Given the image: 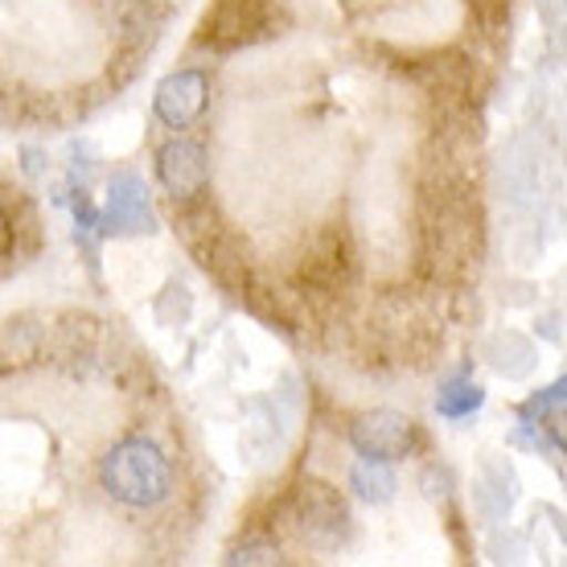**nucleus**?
<instances>
[{"label": "nucleus", "mask_w": 567, "mask_h": 567, "mask_svg": "<svg viewBox=\"0 0 567 567\" xmlns=\"http://www.w3.org/2000/svg\"><path fill=\"white\" fill-rule=\"evenodd\" d=\"M100 485L120 506L144 511V506H156V502L169 497L173 465L153 440L128 436L120 440V444H112L107 456L100 461Z\"/></svg>", "instance_id": "obj_1"}, {"label": "nucleus", "mask_w": 567, "mask_h": 567, "mask_svg": "<svg viewBox=\"0 0 567 567\" xmlns=\"http://www.w3.org/2000/svg\"><path fill=\"white\" fill-rule=\"evenodd\" d=\"M276 13V0H218L202 21L198 42L214 50H235L264 38Z\"/></svg>", "instance_id": "obj_2"}, {"label": "nucleus", "mask_w": 567, "mask_h": 567, "mask_svg": "<svg viewBox=\"0 0 567 567\" xmlns=\"http://www.w3.org/2000/svg\"><path fill=\"white\" fill-rule=\"evenodd\" d=\"M103 230H112V235H148V230H156L153 198H148L144 177H136V173L124 169L107 182Z\"/></svg>", "instance_id": "obj_3"}, {"label": "nucleus", "mask_w": 567, "mask_h": 567, "mask_svg": "<svg viewBox=\"0 0 567 567\" xmlns=\"http://www.w3.org/2000/svg\"><path fill=\"white\" fill-rule=\"evenodd\" d=\"M206 103H210V79H206V71H177L169 79H161L153 95V112L165 128L182 132L189 124H198Z\"/></svg>", "instance_id": "obj_4"}, {"label": "nucleus", "mask_w": 567, "mask_h": 567, "mask_svg": "<svg viewBox=\"0 0 567 567\" xmlns=\"http://www.w3.org/2000/svg\"><path fill=\"white\" fill-rule=\"evenodd\" d=\"M156 177L173 194V202H194L210 185V156L198 141H169L156 153Z\"/></svg>", "instance_id": "obj_5"}, {"label": "nucleus", "mask_w": 567, "mask_h": 567, "mask_svg": "<svg viewBox=\"0 0 567 567\" xmlns=\"http://www.w3.org/2000/svg\"><path fill=\"white\" fill-rule=\"evenodd\" d=\"M350 444L362 456H370V461H386L391 465V461L412 453L415 427L408 415L399 412H367L350 424Z\"/></svg>", "instance_id": "obj_6"}, {"label": "nucleus", "mask_w": 567, "mask_h": 567, "mask_svg": "<svg viewBox=\"0 0 567 567\" xmlns=\"http://www.w3.org/2000/svg\"><path fill=\"white\" fill-rule=\"evenodd\" d=\"M297 514H300V526L309 530V539L317 543H338L346 535V523H350V511H346V502H341L338 489H329V485H300L297 494Z\"/></svg>", "instance_id": "obj_7"}, {"label": "nucleus", "mask_w": 567, "mask_h": 567, "mask_svg": "<svg viewBox=\"0 0 567 567\" xmlns=\"http://www.w3.org/2000/svg\"><path fill=\"white\" fill-rule=\"evenodd\" d=\"M473 506H477V514L482 518H489V523H497V518H506L514 506V473L506 461H497V456H489L482 465V473H477V482H473Z\"/></svg>", "instance_id": "obj_8"}, {"label": "nucleus", "mask_w": 567, "mask_h": 567, "mask_svg": "<svg viewBox=\"0 0 567 567\" xmlns=\"http://www.w3.org/2000/svg\"><path fill=\"white\" fill-rule=\"evenodd\" d=\"M502 189L514 206H526L539 194V156L526 141H514L506 153H502Z\"/></svg>", "instance_id": "obj_9"}, {"label": "nucleus", "mask_w": 567, "mask_h": 567, "mask_svg": "<svg viewBox=\"0 0 567 567\" xmlns=\"http://www.w3.org/2000/svg\"><path fill=\"white\" fill-rule=\"evenodd\" d=\"M485 358H489V367L497 374H506V379H526L535 362H539V350H535V341L518 333V329H502L494 338L485 341Z\"/></svg>", "instance_id": "obj_10"}, {"label": "nucleus", "mask_w": 567, "mask_h": 567, "mask_svg": "<svg viewBox=\"0 0 567 567\" xmlns=\"http://www.w3.org/2000/svg\"><path fill=\"white\" fill-rule=\"evenodd\" d=\"M350 489H354L362 502H374V506H383V502H391L399 489L395 473L386 468V461H358L354 468H350Z\"/></svg>", "instance_id": "obj_11"}, {"label": "nucleus", "mask_w": 567, "mask_h": 567, "mask_svg": "<svg viewBox=\"0 0 567 567\" xmlns=\"http://www.w3.org/2000/svg\"><path fill=\"white\" fill-rule=\"evenodd\" d=\"M482 403H485V391L473 383V379H465V374H453V379L436 391V412L444 415V420H465V415H473Z\"/></svg>", "instance_id": "obj_12"}, {"label": "nucleus", "mask_w": 567, "mask_h": 567, "mask_svg": "<svg viewBox=\"0 0 567 567\" xmlns=\"http://www.w3.org/2000/svg\"><path fill=\"white\" fill-rule=\"evenodd\" d=\"M189 312H194V297H189V288L177 280H169L165 288H161V297H156V321L161 326H185L189 321Z\"/></svg>", "instance_id": "obj_13"}, {"label": "nucleus", "mask_w": 567, "mask_h": 567, "mask_svg": "<svg viewBox=\"0 0 567 567\" xmlns=\"http://www.w3.org/2000/svg\"><path fill=\"white\" fill-rule=\"evenodd\" d=\"M555 412H567V374L555 379L547 391H535V395L523 403V420H547Z\"/></svg>", "instance_id": "obj_14"}, {"label": "nucleus", "mask_w": 567, "mask_h": 567, "mask_svg": "<svg viewBox=\"0 0 567 567\" xmlns=\"http://www.w3.org/2000/svg\"><path fill=\"white\" fill-rule=\"evenodd\" d=\"M280 555H276V547L271 543H247V547H239L235 555H227V564H276Z\"/></svg>", "instance_id": "obj_15"}]
</instances>
